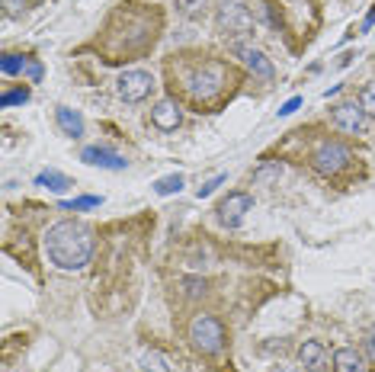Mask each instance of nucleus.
<instances>
[{
    "instance_id": "a878e982",
    "label": "nucleus",
    "mask_w": 375,
    "mask_h": 372,
    "mask_svg": "<svg viewBox=\"0 0 375 372\" xmlns=\"http://www.w3.org/2000/svg\"><path fill=\"white\" fill-rule=\"evenodd\" d=\"M301 106V97H292V99H285L283 106H279V116H292V113H295V109Z\"/></svg>"
},
{
    "instance_id": "6ab92c4d",
    "label": "nucleus",
    "mask_w": 375,
    "mask_h": 372,
    "mask_svg": "<svg viewBox=\"0 0 375 372\" xmlns=\"http://www.w3.org/2000/svg\"><path fill=\"white\" fill-rule=\"evenodd\" d=\"M183 190V177L180 174H170V177H160L158 183H154V193L158 196H174V193Z\"/></svg>"
},
{
    "instance_id": "4be33fe9",
    "label": "nucleus",
    "mask_w": 375,
    "mask_h": 372,
    "mask_svg": "<svg viewBox=\"0 0 375 372\" xmlns=\"http://www.w3.org/2000/svg\"><path fill=\"white\" fill-rule=\"evenodd\" d=\"M206 7H208V0H180V3H176V10H180L186 19L202 17V13H206Z\"/></svg>"
},
{
    "instance_id": "6e6552de",
    "label": "nucleus",
    "mask_w": 375,
    "mask_h": 372,
    "mask_svg": "<svg viewBox=\"0 0 375 372\" xmlns=\"http://www.w3.org/2000/svg\"><path fill=\"white\" fill-rule=\"evenodd\" d=\"M231 51L238 55V58H241V65L247 67L253 77H260L263 83H273V77H276L273 61H269L260 49H253V45H231Z\"/></svg>"
},
{
    "instance_id": "423d86ee",
    "label": "nucleus",
    "mask_w": 375,
    "mask_h": 372,
    "mask_svg": "<svg viewBox=\"0 0 375 372\" xmlns=\"http://www.w3.org/2000/svg\"><path fill=\"white\" fill-rule=\"evenodd\" d=\"M154 90V77L142 67H132V71H122L116 81V93L125 99V103H142V99L151 97Z\"/></svg>"
},
{
    "instance_id": "b1692460",
    "label": "nucleus",
    "mask_w": 375,
    "mask_h": 372,
    "mask_svg": "<svg viewBox=\"0 0 375 372\" xmlns=\"http://www.w3.org/2000/svg\"><path fill=\"white\" fill-rule=\"evenodd\" d=\"M225 180H228V174H215V177H212V180H206V183H202V186H199V190H196V196H199V199L212 196V193H215V190H218V186H222V183H225Z\"/></svg>"
},
{
    "instance_id": "1a4fd4ad",
    "label": "nucleus",
    "mask_w": 375,
    "mask_h": 372,
    "mask_svg": "<svg viewBox=\"0 0 375 372\" xmlns=\"http://www.w3.org/2000/svg\"><path fill=\"white\" fill-rule=\"evenodd\" d=\"M331 116H333V125L347 135H362L366 132V125H369V116L362 113L359 103H337Z\"/></svg>"
},
{
    "instance_id": "c85d7f7f",
    "label": "nucleus",
    "mask_w": 375,
    "mask_h": 372,
    "mask_svg": "<svg viewBox=\"0 0 375 372\" xmlns=\"http://www.w3.org/2000/svg\"><path fill=\"white\" fill-rule=\"evenodd\" d=\"M372 26H375V7L369 10V13H366V19H362V33H369Z\"/></svg>"
},
{
    "instance_id": "bb28decb",
    "label": "nucleus",
    "mask_w": 375,
    "mask_h": 372,
    "mask_svg": "<svg viewBox=\"0 0 375 372\" xmlns=\"http://www.w3.org/2000/svg\"><path fill=\"white\" fill-rule=\"evenodd\" d=\"M26 74L33 77V81H42V65H39V61L29 58V65H26Z\"/></svg>"
},
{
    "instance_id": "f8f14e48",
    "label": "nucleus",
    "mask_w": 375,
    "mask_h": 372,
    "mask_svg": "<svg viewBox=\"0 0 375 372\" xmlns=\"http://www.w3.org/2000/svg\"><path fill=\"white\" fill-rule=\"evenodd\" d=\"M333 372H366V359L356 347L333 350Z\"/></svg>"
},
{
    "instance_id": "f257e3e1",
    "label": "nucleus",
    "mask_w": 375,
    "mask_h": 372,
    "mask_svg": "<svg viewBox=\"0 0 375 372\" xmlns=\"http://www.w3.org/2000/svg\"><path fill=\"white\" fill-rule=\"evenodd\" d=\"M45 254L58 270H67V273L83 270L93 257V232L81 222H71V218L55 222L45 232Z\"/></svg>"
},
{
    "instance_id": "dca6fc26",
    "label": "nucleus",
    "mask_w": 375,
    "mask_h": 372,
    "mask_svg": "<svg viewBox=\"0 0 375 372\" xmlns=\"http://www.w3.org/2000/svg\"><path fill=\"white\" fill-rule=\"evenodd\" d=\"M138 366H142V372H174L170 359H167L164 353H158V350H148V353H142Z\"/></svg>"
},
{
    "instance_id": "cd10ccee",
    "label": "nucleus",
    "mask_w": 375,
    "mask_h": 372,
    "mask_svg": "<svg viewBox=\"0 0 375 372\" xmlns=\"http://www.w3.org/2000/svg\"><path fill=\"white\" fill-rule=\"evenodd\" d=\"M366 353H369V356H375V327L366 334Z\"/></svg>"
},
{
    "instance_id": "4468645a",
    "label": "nucleus",
    "mask_w": 375,
    "mask_h": 372,
    "mask_svg": "<svg viewBox=\"0 0 375 372\" xmlns=\"http://www.w3.org/2000/svg\"><path fill=\"white\" fill-rule=\"evenodd\" d=\"M299 363L305 369H321L324 366V343L321 340H305L299 347Z\"/></svg>"
},
{
    "instance_id": "393cba45",
    "label": "nucleus",
    "mask_w": 375,
    "mask_h": 372,
    "mask_svg": "<svg viewBox=\"0 0 375 372\" xmlns=\"http://www.w3.org/2000/svg\"><path fill=\"white\" fill-rule=\"evenodd\" d=\"M26 3H29V0H3V10H7L10 17H17V13L26 10Z\"/></svg>"
},
{
    "instance_id": "9b49d317",
    "label": "nucleus",
    "mask_w": 375,
    "mask_h": 372,
    "mask_svg": "<svg viewBox=\"0 0 375 372\" xmlns=\"http://www.w3.org/2000/svg\"><path fill=\"white\" fill-rule=\"evenodd\" d=\"M151 122L160 132H176L180 122H183V113H180V106H176L174 99H160L158 106L151 109Z\"/></svg>"
},
{
    "instance_id": "7ed1b4c3",
    "label": "nucleus",
    "mask_w": 375,
    "mask_h": 372,
    "mask_svg": "<svg viewBox=\"0 0 375 372\" xmlns=\"http://www.w3.org/2000/svg\"><path fill=\"white\" fill-rule=\"evenodd\" d=\"M215 29L228 39H238V35L253 33V13H250L244 3H222L215 13Z\"/></svg>"
},
{
    "instance_id": "aec40b11",
    "label": "nucleus",
    "mask_w": 375,
    "mask_h": 372,
    "mask_svg": "<svg viewBox=\"0 0 375 372\" xmlns=\"http://www.w3.org/2000/svg\"><path fill=\"white\" fill-rule=\"evenodd\" d=\"M23 103H29V90H26V87H13V90H3V97H0V106H3V109L23 106Z\"/></svg>"
},
{
    "instance_id": "9d476101",
    "label": "nucleus",
    "mask_w": 375,
    "mask_h": 372,
    "mask_svg": "<svg viewBox=\"0 0 375 372\" xmlns=\"http://www.w3.org/2000/svg\"><path fill=\"white\" fill-rule=\"evenodd\" d=\"M81 161L90 167H103V170H125V167H128V161H125L122 154H116V151H109V148H100V145H87V148L81 151Z\"/></svg>"
},
{
    "instance_id": "ddd939ff",
    "label": "nucleus",
    "mask_w": 375,
    "mask_h": 372,
    "mask_svg": "<svg viewBox=\"0 0 375 372\" xmlns=\"http://www.w3.org/2000/svg\"><path fill=\"white\" fill-rule=\"evenodd\" d=\"M55 119H58V129L65 135H71V138H81V135H83V116L77 113V109L58 106V109H55Z\"/></svg>"
},
{
    "instance_id": "20e7f679",
    "label": "nucleus",
    "mask_w": 375,
    "mask_h": 372,
    "mask_svg": "<svg viewBox=\"0 0 375 372\" xmlns=\"http://www.w3.org/2000/svg\"><path fill=\"white\" fill-rule=\"evenodd\" d=\"M311 164H315L317 174H324V177H333V174H340L343 167L350 164V148L347 145H340V141H321L315 151H311Z\"/></svg>"
},
{
    "instance_id": "a211bd4d",
    "label": "nucleus",
    "mask_w": 375,
    "mask_h": 372,
    "mask_svg": "<svg viewBox=\"0 0 375 372\" xmlns=\"http://www.w3.org/2000/svg\"><path fill=\"white\" fill-rule=\"evenodd\" d=\"M97 206H103L100 196H77V199H65L61 202L65 212H87V209H97Z\"/></svg>"
},
{
    "instance_id": "5701e85b",
    "label": "nucleus",
    "mask_w": 375,
    "mask_h": 372,
    "mask_svg": "<svg viewBox=\"0 0 375 372\" xmlns=\"http://www.w3.org/2000/svg\"><path fill=\"white\" fill-rule=\"evenodd\" d=\"M356 103L362 106V113H366V116L375 119V83H366V87L359 90V99H356Z\"/></svg>"
},
{
    "instance_id": "f3484780",
    "label": "nucleus",
    "mask_w": 375,
    "mask_h": 372,
    "mask_svg": "<svg viewBox=\"0 0 375 372\" xmlns=\"http://www.w3.org/2000/svg\"><path fill=\"white\" fill-rule=\"evenodd\" d=\"M279 177H283V164H276V161H267L260 170H253V183L257 186H267V183L279 180Z\"/></svg>"
},
{
    "instance_id": "2eb2a0df",
    "label": "nucleus",
    "mask_w": 375,
    "mask_h": 372,
    "mask_svg": "<svg viewBox=\"0 0 375 372\" xmlns=\"http://www.w3.org/2000/svg\"><path fill=\"white\" fill-rule=\"evenodd\" d=\"M35 186H45V190H51V193H65V190H71L74 183L67 180L65 174H58V170H42V174L35 177Z\"/></svg>"
},
{
    "instance_id": "f03ea898",
    "label": "nucleus",
    "mask_w": 375,
    "mask_h": 372,
    "mask_svg": "<svg viewBox=\"0 0 375 372\" xmlns=\"http://www.w3.org/2000/svg\"><path fill=\"white\" fill-rule=\"evenodd\" d=\"M190 340L199 353H218L225 347V327L215 314H196L190 324Z\"/></svg>"
},
{
    "instance_id": "39448f33",
    "label": "nucleus",
    "mask_w": 375,
    "mask_h": 372,
    "mask_svg": "<svg viewBox=\"0 0 375 372\" xmlns=\"http://www.w3.org/2000/svg\"><path fill=\"white\" fill-rule=\"evenodd\" d=\"M225 87V71L218 65H202L196 74L190 77V93L196 103H212Z\"/></svg>"
},
{
    "instance_id": "412c9836",
    "label": "nucleus",
    "mask_w": 375,
    "mask_h": 372,
    "mask_svg": "<svg viewBox=\"0 0 375 372\" xmlns=\"http://www.w3.org/2000/svg\"><path fill=\"white\" fill-rule=\"evenodd\" d=\"M26 65H29V58H23V55H3L0 71L7 77H13V74H19V71H26Z\"/></svg>"
},
{
    "instance_id": "0eeeda50",
    "label": "nucleus",
    "mask_w": 375,
    "mask_h": 372,
    "mask_svg": "<svg viewBox=\"0 0 375 372\" xmlns=\"http://www.w3.org/2000/svg\"><path fill=\"white\" fill-rule=\"evenodd\" d=\"M218 222L225 228H241L247 212H253V196L250 193H228V199L218 202Z\"/></svg>"
}]
</instances>
